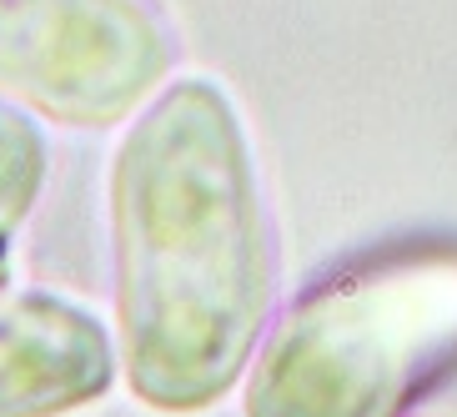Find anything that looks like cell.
<instances>
[{
	"label": "cell",
	"mask_w": 457,
	"mask_h": 417,
	"mask_svg": "<svg viewBox=\"0 0 457 417\" xmlns=\"http://www.w3.org/2000/svg\"><path fill=\"white\" fill-rule=\"evenodd\" d=\"M111 227L131 392L162 413L216 403L267 332L277 252L246 136L212 81L166 86L131 126Z\"/></svg>",
	"instance_id": "1"
},
{
	"label": "cell",
	"mask_w": 457,
	"mask_h": 417,
	"mask_svg": "<svg viewBox=\"0 0 457 417\" xmlns=\"http://www.w3.org/2000/svg\"><path fill=\"white\" fill-rule=\"evenodd\" d=\"M457 367V246H397L317 282L256 357L246 417H403Z\"/></svg>",
	"instance_id": "2"
},
{
	"label": "cell",
	"mask_w": 457,
	"mask_h": 417,
	"mask_svg": "<svg viewBox=\"0 0 457 417\" xmlns=\"http://www.w3.org/2000/svg\"><path fill=\"white\" fill-rule=\"evenodd\" d=\"M171 66L146 0H0V96L66 126H111Z\"/></svg>",
	"instance_id": "3"
},
{
	"label": "cell",
	"mask_w": 457,
	"mask_h": 417,
	"mask_svg": "<svg viewBox=\"0 0 457 417\" xmlns=\"http://www.w3.org/2000/svg\"><path fill=\"white\" fill-rule=\"evenodd\" d=\"M111 382V337L61 296H0V417H61Z\"/></svg>",
	"instance_id": "4"
},
{
	"label": "cell",
	"mask_w": 457,
	"mask_h": 417,
	"mask_svg": "<svg viewBox=\"0 0 457 417\" xmlns=\"http://www.w3.org/2000/svg\"><path fill=\"white\" fill-rule=\"evenodd\" d=\"M46 181V141L41 131L21 116L15 106L0 101V246L11 242L41 196Z\"/></svg>",
	"instance_id": "5"
}]
</instances>
